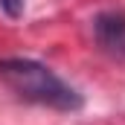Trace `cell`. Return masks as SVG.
<instances>
[{"mask_svg":"<svg viewBox=\"0 0 125 125\" xmlns=\"http://www.w3.org/2000/svg\"><path fill=\"white\" fill-rule=\"evenodd\" d=\"M0 82L29 105H41L50 111L73 114L82 111L84 96L70 82H64L58 73H52L47 64L35 58H0Z\"/></svg>","mask_w":125,"mask_h":125,"instance_id":"obj_1","label":"cell"},{"mask_svg":"<svg viewBox=\"0 0 125 125\" xmlns=\"http://www.w3.org/2000/svg\"><path fill=\"white\" fill-rule=\"evenodd\" d=\"M93 41L99 52L125 61V9H105L93 18Z\"/></svg>","mask_w":125,"mask_h":125,"instance_id":"obj_2","label":"cell"},{"mask_svg":"<svg viewBox=\"0 0 125 125\" xmlns=\"http://www.w3.org/2000/svg\"><path fill=\"white\" fill-rule=\"evenodd\" d=\"M23 3H26V0H0V9H3L9 18H21V15H23Z\"/></svg>","mask_w":125,"mask_h":125,"instance_id":"obj_3","label":"cell"}]
</instances>
